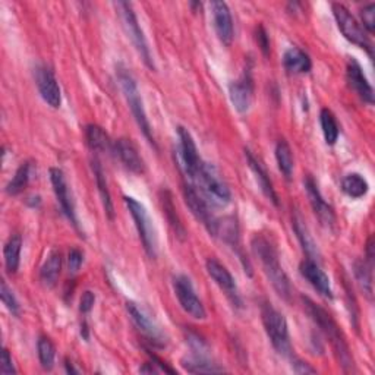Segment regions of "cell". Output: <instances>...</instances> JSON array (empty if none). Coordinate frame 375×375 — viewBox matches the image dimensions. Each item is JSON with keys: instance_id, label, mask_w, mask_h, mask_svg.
<instances>
[{"instance_id": "1", "label": "cell", "mask_w": 375, "mask_h": 375, "mask_svg": "<svg viewBox=\"0 0 375 375\" xmlns=\"http://www.w3.org/2000/svg\"><path fill=\"white\" fill-rule=\"evenodd\" d=\"M302 301L308 315L311 316V320L328 339L337 362H339V365L343 368L345 372H353L355 371L353 356L350 353L346 337L340 330L339 324L334 321V318L324 308L316 305L309 297H302Z\"/></svg>"}, {"instance_id": "2", "label": "cell", "mask_w": 375, "mask_h": 375, "mask_svg": "<svg viewBox=\"0 0 375 375\" xmlns=\"http://www.w3.org/2000/svg\"><path fill=\"white\" fill-rule=\"evenodd\" d=\"M251 250L259 261L261 269L267 276L273 289L286 301L290 299L292 285L288 274L280 264V257L274 243L262 233H257L251 240Z\"/></svg>"}, {"instance_id": "3", "label": "cell", "mask_w": 375, "mask_h": 375, "mask_svg": "<svg viewBox=\"0 0 375 375\" xmlns=\"http://www.w3.org/2000/svg\"><path fill=\"white\" fill-rule=\"evenodd\" d=\"M116 77H118L121 90L123 92V97H125V100H126V103H128V106L130 109V113H133L137 125L141 129V133L144 134V137L148 140L149 144H153L156 147L154 137H153V129H152V125H149V121L147 118L145 107H144L142 97H141V94H140V90H138L135 78L133 77V73H130L123 66H118Z\"/></svg>"}, {"instance_id": "4", "label": "cell", "mask_w": 375, "mask_h": 375, "mask_svg": "<svg viewBox=\"0 0 375 375\" xmlns=\"http://www.w3.org/2000/svg\"><path fill=\"white\" fill-rule=\"evenodd\" d=\"M192 182L197 183L195 186L199 188V192L210 202V205H220L221 207V205H228L232 199L229 186L223 180L217 168L210 163L202 161L199 172Z\"/></svg>"}, {"instance_id": "5", "label": "cell", "mask_w": 375, "mask_h": 375, "mask_svg": "<svg viewBox=\"0 0 375 375\" xmlns=\"http://www.w3.org/2000/svg\"><path fill=\"white\" fill-rule=\"evenodd\" d=\"M261 320L273 348L283 356H290L292 346L286 318L270 304L261 307Z\"/></svg>"}, {"instance_id": "6", "label": "cell", "mask_w": 375, "mask_h": 375, "mask_svg": "<svg viewBox=\"0 0 375 375\" xmlns=\"http://www.w3.org/2000/svg\"><path fill=\"white\" fill-rule=\"evenodd\" d=\"M119 18L122 21V27L125 30V32L128 34V37L133 42L134 47L137 49L138 54L141 56V59L144 61V63L149 68V69H154V61H153V54L152 50H149L148 42L145 39V34L138 23V18L134 12V8L128 2H118L115 4Z\"/></svg>"}, {"instance_id": "7", "label": "cell", "mask_w": 375, "mask_h": 375, "mask_svg": "<svg viewBox=\"0 0 375 375\" xmlns=\"http://www.w3.org/2000/svg\"><path fill=\"white\" fill-rule=\"evenodd\" d=\"M123 199H125V204L130 216H133L135 221V228L138 230L140 239L142 242L147 255L149 258H156L157 257V236H156V230H154L152 219H149L145 207L140 201H137L133 197H123Z\"/></svg>"}, {"instance_id": "8", "label": "cell", "mask_w": 375, "mask_h": 375, "mask_svg": "<svg viewBox=\"0 0 375 375\" xmlns=\"http://www.w3.org/2000/svg\"><path fill=\"white\" fill-rule=\"evenodd\" d=\"M333 15L337 23V27H339L345 39L356 46L365 49L369 54H372V44L368 39V35L364 31V28L358 24V21L355 20L353 15L340 4L333 5Z\"/></svg>"}, {"instance_id": "9", "label": "cell", "mask_w": 375, "mask_h": 375, "mask_svg": "<svg viewBox=\"0 0 375 375\" xmlns=\"http://www.w3.org/2000/svg\"><path fill=\"white\" fill-rule=\"evenodd\" d=\"M183 198L188 205V209L195 216L198 221L204 224V228L210 232V235L216 236L217 232V219L213 216L210 202L204 198L195 185L185 183L183 185Z\"/></svg>"}, {"instance_id": "10", "label": "cell", "mask_w": 375, "mask_h": 375, "mask_svg": "<svg viewBox=\"0 0 375 375\" xmlns=\"http://www.w3.org/2000/svg\"><path fill=\"white\" fill-rule=\"evenodd\" d=\"M173 289L182 309L188 315H191L195 320H205L207 318V311H205L201 299L197 296L190 278L183 274L176 276L173 278Z\"/></svg>"}, {"instance_id": "11", "label": "cell", "mask_w": 375, "mask_h": 375, "mask_svg": "<svg viewBox=\"0 0 375 375\" xmlns=\"http://www.w3.org/2000/svg\"><path fill=\"white\" fill-rule=\"evenodd\" d=\"M178 137H179V159L182 163L183 171L186 176L194 180L199 172L202 160L198 154V149L195 141L191 135L190 130L183 126L178 128Z\"/></svg>"}, {"instance_id": "12", "label": "cell", "mask_w": 375, "mask_h": 375, "mask_svg": "<svg viewBox=\"0 0 375 375\" xmlns=\"http://www.w3.org/2000/svg\"><path fill=\"white\" fill-rule=\"evenodd\" d=\"M35 84L42 99L53 109H59L62 103V92L58 80L50 68L42 65L35 69Z\"/></svg>"}, {"instance_id": "13", "label": "cell", "mask_w": 375, "mask_h": 375, "mask_svg": "<svg viewBox=\"0 0 375 375\" xmlns=\"http://www.w3.org/2000/svg\"><path fill=\"white\" fill-rule=\"evenodd\" d=\"M50 180L53 185V191L58 202L61 205V209L63 214L68 217V220L73 224L75 228H78V220H77V213H75V204L69 191V185L66 182L65 173L58 167L50 168Z\"/></svg>"}, {"instance_id": "14", "label": "cell", "mask_w": 375, "mask_h": 375, "mask_svg": "<svg viewBox=\"0 0 375 375\" xmlns=\"http://www.w3.org/2000/svg\"><path fill=\"white\" fill-rule=\"evenodd\" d=\"M126 311L129 316L133 318L134 324L138 327V330L149 339V342L154 343L156 346H164L166 345V336L161 331V328L156 324L152 316L147 315L137 304L126 302Z\"/></svg>"}, {"instance_id": "15", "label": "cell", "mask_w": 375, "mask_h": 375, "mask_svg": "<svg viewBox=\"0 0 375 375\" xmlns=\"http://www.w3.org/2000/svg\"><path fill=\"white\" fill-rule=\"evenodd\" d=\"M229 97L238 113H247L254 102V81L251 72H245L229 85Z\"/></svg>"}, {"instance_id": "16", "label": "cell", "mask_w": 375, "mask_h": 375, "mask_svg": "<svg viewBox=\"0 0 375 375\" xmlns=\"http://www.w3.org/2000/svg\"><path fill=\"white\" fill-rule=\"evenodd\" d=\"M205 267H207V273L209 276L214 280V283L226 293V296L230 299V301L240 307V296L238 292V286H236V281L233 278V276L230 274V271L224 267L220 261H217L216 258H210L205 262Z\"/></svg>"}, {"instance_id": "17", "label": "cell", "mask_w": 375, "mask_h": 375, "mask_svg": "<svg viewBox=\"0 0 375 375\" xmlns=\"http://www.w3.org/2000/svg\"><path fill=\"white\" fill-rule=\"evenodd\" d=\"M211 12H213V23H214V30L219 37V40L224 46H230L235 37V30H233V18L230 13V9L226 2H221V0H214L210 4Z\"/></svg>"}, {"instance_id": "18", "label": "cell", "mask_w": 375, "mask_h": 375, "mask_svg": "<svg viewBox=\"0 0 375 375\" xmlns=\"http://www.w3.org/2000/svg\"><path fill=\"white\" fill-rule=\"evenodd\" d=\"M299 271H301V276L308 281V283L320 293L321 296L327 299H333V289L328 276L321 270L320 264L314 259H304L299 266Z\"/></svg>"}, {"instance_id": "19", "label": "cell", "mask_w": 375, "mask_h": 375, "mask_svg": "<svg viewBox=\"0 0 375 375\" xmlns=\"http://www.w3.org/2000/svg\"><path fill=\"white\" fill-rule=\"evenodd\" d=\"M304 183H305V190H307L311 207H312L315 216L318 217V220L324 224V226L331 228L336 221V214H334L333 207L330 204L326 202L320 190H318L316 182L311 176H307Z\"/></svg>"}, {"instance_id": "20", "label": "cell", "mask_w": 375, "mask_h": 375, "mask_svg": "<svg viewBox=\"0 0 375 375\" xmlns=\"http://www.w3.org/2000/svg\"><path fill=\"white\" fill-rule=\"evenodd\" d=\"M113 153L129 172L137 175L144 173L145 171L144 160L141 159L138 149L133 141L126 138L118 140L116 142H113Z\"/></svg>"}, {"instance_id": "21", "label": "cell", "mask_w": 375, "mask_h": 375, "mask_svg": "<svg viewBox=\"0 0 375 375\" xmlns=\"http://www.w3.org/2000/svg\"><path fill=\"white\" fill-rule=\"evenodd\" d=\"M346 78L350 88L368 104H374V90L368 82L361 65L355 59H350L346 68Z\"/></svg>"}, {"instance_id": "22", "label": "cell", "mask_w": 375, "mask_h": 375, "mask_svg": "<svg viewBox=\"0 0 375 375\" xmlns=\"http://www.w3.org/2000/svg\"><path fill=\"white\" fill-rule=\"evenodd\" d=\"M245 157H247V163L250 166V168L252 171V173L255 175V179L261 188L262 194H264L274 205H278V197L274 191V186H273V182L269 176V172L267 168L264 167V164H262L251 152L250 149L245 148Z\"/></svg>"}, {"instance_id": "23", "label": "cell", "mask_w": 375, "mask_h": 375, "mask_svg": "<svg viewBox=\"0 0 375 375\" xmlns=\"http://www.w3.org/2000/svg\"><path fill=\"white\" fill-rule=\"evenodd\" d=\"M285 69L290 73H308L312 68V62L309 56L299 47H290L285 51L283 56Z\"/></svg>"}, {"instance_id": "24", "label": "cell", "mask_w": 375, "mask_h": 375, "mask_svg": "<svg viewBox=\"0 0 375 375\" xmlns=\"http://www.w3.org/2000/svg\"><path fill=\"white\" fill-rule=\"evenodd\" d=\"M292 221H293V230L296 233V238H297L299 243H301L304 252L307 254V257L309 259H314V261L318 262V257H320V252H318V248L315 245L312 236L309 235V230L307 228V224H305L302 216L299 214V213H295Z\"/></svg>"}, {"instance_id": "25", "label": "cell", "mask_w": 375, "mask_h": 375, "mask_svg": "<svg viewBox=\"0 0 375 375\" xmlns=\"http://www.w3.org/2000/svg\"><path fill=\"white\" fill-rule=\"evenodd\" d=\"M182 367L191 374H219L226 371L214 364L204 352H195L194 356L182 359Z\"/></svg>"}, {"instance_id": "26", "label": "cell", "mask_w": 375, "mask_h": 375, "mask_svg": "<svg viewBox=\"0 0 375 375\" xmlns=\"http://www.w3.org/2000/svg\"><path fill=\"white\" fill-rule=\"evenodd\" d=\"M62 269V255L59 251H51L40 269V280L47 288H54L58 283Z\"/></svg>"}, {"instance_id": "27", "label": "cell", "mask_w": 375, "mask_h": 375, "mask_svg": "<svg viewBox=\"0 0 375 375\" xmlns=\"http://www.w3.org/2000/svg\"><path fill=\"white\" fill-rule=\"evenodd\" d=\"M85 141L92 152H113V142H111L109 135L104 133V129L99 125H88L85 128Z\"/></svg>"}, {"instance_id": "28", "label": "cell", "mask_w": 375, "mask_h": 375, "mask_svg": "<svg viewBox=\"0 0 375 375\" xmlns=\"http://www.w3.org/2000/svg\"><path fill=\"white\" fill-rule=\"evenodd\" d=\"M92 172H94V176H96V183H97V188H99V194H100V198H102V202H103L106 216L109 217V220H113L115 219L113 201H111V195H110V191H109V188H107V180H106L103 167H102L99 160L92 161Z\"/></svg>"}, {"instance_id": "29", "label": "cell", "mask_w": 375, "mask_h": 375, "mask_svg": "<svg viewBox=\"0 0 375 375\" xmlns=\"http://www.w3.org/2000/svg\"><path fill=\"white\" fill-rule=\"evenodd\" d=\"M21 250H23V236L21 235H12L4 248L5 257V266L11 274H15L20 269L21 262Z\"/></svg>"}, {"instance_id": "30", "label": "cell", "mask_w": 375, "mask_h": 375, "mask_svg": "<svg viewBox=\"0 0 375 375\" xmlns=\"http://www.w3.org/2000/svg\"><path fill=\"white\" fill-rule=\"evenodd\" d=\"M342 191L348 197L358 199V198H362L368 194L369 185H368V180L362 175L349 173L342 180Z\"/></svg>"}, {"instance_id": "31", "label": "cell", "mask_w": 375, "mask_h": 375, "mask_svg": "<svg viewBox=\"0 0 375 375\" xmlns=\"http://www.w3.org/2000/svg\"><path fill=\"white\" fill-rule=\"evenodd\" d=\"M353 273L362 292L368 299H372V264H369L367 259H356L353 264Z\"/></svg>"}, {"instance_id": "32", "label": "cell", "mask_w": 375, "mask_h": 375, "mask_svg": "<svg viewBox=\"0 0 375 375\" xmlns=\"http://www.w3.org/2000/svg\"><path fill=\"white\" fill-rule=\"evenodd\" d=\"M276 160H277V166H278V171L283 173V176L286 179H290L293 175V154H292V149L290 145L288 144V141L285 140H280L276 145Z\"/></svg>"}, {"instance_id": "33", "label": "cell", "mask_w": 375, "mask_h": 375, "mask_svg": "<svg viewBox=\"0 0 375 375\" xmlns=\"http://www.w3.org/2000/svg\"><path fill=\"white\" fill-rule=\"evenodd\" d=\"M161 205H163V213L167 219V221L171 223V226L173 228L175 233L183 239L186 232H185V228H183V224L180 223L179 217H178V213H176V209H175V204H173V198H172V194L168 192V191H163L161 192Z\"/></svg>"}, {"instance_id": "34", "label": "cell", "mask_w": 375, "mask_h": 375, "mask_svg": "<svg viewBox=\"0 0 375 375\" xmlns=\"http://www.w3.org/2000/svg\"><path fill=\"white\" fill-rule=\"evenodd\" d=\"M320 123L323 129V135L327 142V145H334L339 140L340 134V126L337 123L336 116L333 115V111L328 109H323L320 113Z\"/></svg>"}, {"instance_id": "35", "label": "cell", "mask_w": 375, "mask_h": 375, "mask_svg": "<svg viewBox=\"0 0 375 375\" xmlns=\"http://www.w3.org/2000/svg\"><path fill=\"white\" fill-rule=\"evenodd\" d=\"M30 171H31L30 161H25L20 167H18V171L15 172V176L6 185L8 195H18L25 190L28 182H30Z\"/></svg>"}, {"instance_id": "36", "label": "cell", "mask_w": 375, "mask_h": 375, "mask_svg": "<svg viewBox=\"0 0 375 375\" xmlns=\"http://www.w3.org/2000/svg\"><path fill=\"white\" fill-rule=\"evenodd\" d=\"M37 349H39V359H40L42 367L46 371L53 369L54 359H56V348L53 342L49 339V337H40Z\"/></svg>"}, {"instance_id": "37", "label": "cell", "mask_w": 375, "mask_h": 375, "mask_svg": "<svg viewBox=\"0 0 375 375\" xmlns=\"http://www.w3.org/2000/svg\"><path fill=\"white\" fill-rule=\"evenodd\" d=\"M0 297H2V302L4 305L13 314V315H20V302L16 301V297L12 292V289L6 285V281L2 280V285H0Z\"/></svg>"}, {"instance_id": "38", "label": "cell", "mask_w": 375, "mask_h": 375, "mask_svg": "<svg viewBox=\"0 0 375 375\" xmlns=\"http://www.w3.org/2000/svg\"><path fill=\"white\" fill-rule=\"evenodd\" d=\"M361 18H362V24L367 28V31L374 32V28H375V5L374 4L367 5L361 12Z\"/></svg>"}, {"instance_id": "39", "label": "cell", "mask_w": 375, "mask_h": 375, "mask_svg": "<svg viewBox=\"0 0 375 375\" xmlns=\"http://www.w3.org/2000/svg\"><path fill=\"white\" fill-rule=\"evenodd\" d=\"M82 262H84V254L78 248H73L69 251V255H68L69 271L77 273L81 269Z\"/></svg>"}, {"instance_id": "40", "label": "cell", "mask_w": 375, "mask_h": 375, "mask_svg": "<svg viewBox=\"0 0 375 375\" xmlns=\"http://www.w3.org/2000/svg\"><path fill=\"white\" fill-rule=\"evenodd\" d=\"M255 39H257V43H258L261 51L264 53V56H269L270 54V39H269L267 31L264 30V27H262V25H259L257 28Z\"/></svg>"}, {"instance_id": "41", "label": "cell", "mask_w": 375, "mask_h": 375, "mask_svg": "<svg viewBox=\"0 0 375 375\" xmlns=\"http://www.w3.org/2000/svg\"><path fill=\"white\" fill-rule=\"evenodd\" d=\"M94 302H96V295H94L91 290H85L81 296V302H80V311L82 314H88L92 307H94Z\"/></svg>"}, {"instance_id": "42", "label": "cell", "mask_w": 375, "mask_h": 375, "mask_svg": "<svg viewBox=\"0 0 375 375\" xmlns=\"http://www.w3.org/2000/svg\"><path fill=\"white\" fill-rule=\"evenodd\" d=\"M0 372L5 374V375L16 372L13 362H12V356L6 348H4V350H2V364H0Z\"/></svg>"}, {"instance_id": "43", "label": "cell", "mask_w": 375, "mask_h": 375, "mask_svg": "<svg viewBox=\"0 0 375 375\" xmlns=\"http://www.w3.org/2000/svg\"><path fill=\"white\" fill-rule=\"evenodd\" d=\"M292 368H293V372L296 374H316V369L312 368L309 364L304 362V361H293L292 364Z\"/></svg>"}, {"instance_id": "44", "label": "cell", "mask_w": 375, "mask_h": 375, "mask_svg": "<svg viewBox=\"0 0 375 375\" xmlns=\"http://www.w3.org/2000/svg\"><path fill=\"white\" fill-rule=\"evenodd\" d=\"M367 261L374 266V238L371 236L367 243Z\"/></svg>"}, {"instance_id": "45", "label": "cell", "mask_w": 375, "mask_h": 375, "mask_svg": "<svg viewBox=\"0 0 375 375\" xmlns=\"http://www.w3.org/2000/svg\"><path fill=\"white\" fill-rule=\"evenodd\" d=\"M66 371L70 372V374H80V371H78V369H75L73 365H72L69 361H66Z\"/></svg>"}]
</instances>
